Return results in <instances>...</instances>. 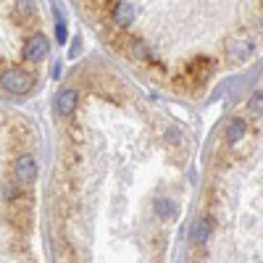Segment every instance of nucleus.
<instances>
[{"label": "nucleus", "mask_w": 263, "mask_h": 263, "mask_svg": "<svg viewBox=\"0 0 263 263\" xmlns=\"http://www.w3.org/2000/svg\"><path fill=\"white\" fill-rule=\"evenodd\" d=\"M13 177H16V182H18L21 187L32 184V182L37 179V163H34V158H32V156H21V158L16 161Z\"/></svg>", "instance_id": "nucleus-2"}, {"label": "nucleus", "mask_w": 263, "mask_h": 263, "mask_svg": "<svg viewBox=\"0 0 263 263\" xmlns=\"http://www.w3.org/2000/svg\"><path fill=\"white\" fill-rule=\"evenodd\" d=\"M55 34H58V42H66V27H63L61 18H58V24H55Z\"/></svg>", "instance_id": "nucleus-11"}, {"label": "nucleus", "mask_w": 263, "mask_h": 263, "mask_svg": "<svg viewBox=\"0 0 263 263\" xmlns=\"http://www.w3.org/2000/svg\"><path fill=\"white\" fill-rule=\"evenodd\" d=\"M77 90H61L58 92V100H55V108H58V114L61 116H71L74 114V108H77Z\"/></svg>", "instance_id": "nucleus-4"}, {"label": "nucleus", "mask_w": 263, "mask_h": 263, "mask_svg": "<svg viewBox=\"0 0 263 263\" xmlns=\"http://www.w3.org/2000/svg\"><path fill=\"white\" fill-rule=\"evenodd\" d=\"M250 108H253L255 114H260V92H255V95H253V103H250Z\"/></svg>", "instance_id": "nucleus-13"}, {"label": "nucleus", "mask_w": 263, "mask_h": 263, "mask_svg": "<svg viewBox=\"0 0 263 263\" xmlns=\"http://www.w3.org/2000/svg\"><path fill=\"white\" fill-rule=\"evenodd\" d=\"M250 53H253V45H250L248 40H239V42L232 40V42H229V55H232V58H234V55H237V58H248Z\"/></svg>", "instance_id": "nucleus-8"}, {"label": "nucleus", "mask_w": 263, "mask_h": 263, "mask_svg": "<svg viewBox=\"0 0 263 263\" xmlns=\"http://www.w3.org/2000/svg\"><path fill=\"white\" fill-rule=\"evenodd\" d=\"M132 50H135L140 58H147V50H145V45H142V42H135V48H132Z\"/></svg>", "instance_id": "nucleus-12"}, {"label": "nucleus", "mask_w": 263, "mask_h": 263, "mask_svg": "<svg viewBox=\"0 0 263 263\" xmlns=\"http://www.w3.org/2000/svg\"><path fill=\"white\" fill-rule=\"evenodd\" d=\"M114 18H116V24H121V27L132 24V18H135V6L126 3V0L116 3V8H114Z\"/></svg>", "instance_id": "nucleus-6"}, {"label": "nucleus", "mask_w": 263, "mask_h": 263, "mask_svg": "<svg viewBox=\"0 0 263 263\" xmlns=\"http://www.w3.org/2000/svg\"><path fill=\"white\" fill-rule=\"evenodd\" d=\"M211 229H213V218L211 216L200 218V221L195 224V229H192V242L195 245H203L205 239H208V234H211Z\"/></svg>", "instance_id": "nucleus-5"}, {"label": "nucleus", "mask_w": 263, "mask_h": 263, "mask_svg": "<svg viewBox=\"0 0 263 263\" xmlns=\"http://www.w3.org/2000/svg\"><path fill=\"white\" fill-rule=\"evenodd\" d=\"M0 82H3V87H6L8 92H13V95H24V92L32 90L34 77H32L29 71H24V69H8V71H3Z\"/></svg>", "instance_id": "nucleus-1"}, {"label": "nucleus", "mask_w": 263, "mask_h": 263, "mask_svg": "<svg viewBox=\"0 0 263 263\" xmlns=\"http://www.w3.org/2000/svg\"><path fill=\"white\" fill-rule=\"evenodd\" d=\"M16 13L21 18H34V13H37L34 0H16Z\"/></svg>", "instance_id": "nucleus-9"}, {"label": "nucleus", "mask_w": 263, "mask_h": 263, "mask_svg": "<svg viewBox=\"0 0 263 263\" xmlns=\"http://www.w3.org/2000/svg\"><path fill=\"white\" fill-rule=\"evenodd\" d=\"M156 211H158V216H171L174 213V203L171 200H158V205H156Z\"/></svg>", "instance_id": "nucleus-10"}, {"label": "nucleus", "mask_w": 263, "mask_h": 263, "mask_svg": "<svg viewBox=\"0 0 263 263\" xmlns=\"http://www.w3.org/2000/svg\"><path fill=\"white\" fill-rule=\"evenodd\" d=\"M48 55V37L45 34H32L29 40H27V45H24V58H29V61H42Z\"/></svg>", "instance_id": "nucleus-3"}, {"label": "nucleus", "mask_w": 263, "mask_h": 263, "mask_svg": "<svg viewBox=\"0 0 263 263\" xmlns=\"http://www.w3.org/2000/svg\"><path fill=\"white\" fill-rule=\"evenodd\" d=\"M245 132H248V126H245L242 119H232V124L227 129V142H239L245 137Z\"/></svg>", "instance_id": "nucleus-7"}]
</instances>
